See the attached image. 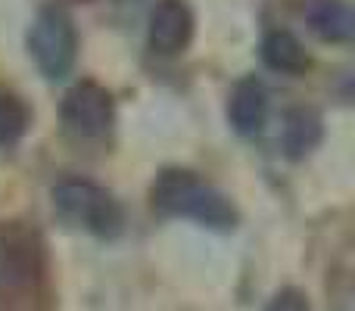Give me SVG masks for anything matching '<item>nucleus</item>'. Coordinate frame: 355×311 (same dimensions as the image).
Wrapping results in <instances>:
<instances>
[{
	"label": "nucleus",
	"mask_w": 355,
	"mask_h": 311,
	"mask_svg": "<svg viewBox=\"0 0 355 311\" xmlns=\"http://www.w3.org/2000/svg\"><path fill=\"white\" fill-rule=\"evenodd\" d=\"M47 290L44 237L25 221H0V311H44Z\"/></svg>",
	"instance_id": "nucleus-1"
},
{
	"label": "nucleus",
	"mask_w": 355,
	"mask_h": 311,
	"mask_svg": "<svg viewBox=\"0 0 355 311\" xmlns=\"http://www.w3.org/2000/svg\"><path fill=\"white\" fill-rule=\"evenodd\" d=\"M150 208L162 218H187L209 231H234L240 221L237 206L218 187L190 168L168 165L150 184Z\"/></svg>",
	"instance_id": "nucleus-2"
},
{
	"label": "nucleus",
	"mask_w": 355,
	"mask_h": 311,
	"mask_svg": "<svg viewBox=\"0 0 355 311\" xmlns=\"http://www.w3.org/2000/svg\"><path fill=\"white\" fill-rule=\"evenodd\" d=\"M25 47L47 81L69 78L78 60V28L69 6L60 0H47L44 6H37L25 35Z\"/></svg>",
	"instance_id": "nucleus-3"
},
{
	"label": "nucleus",
	"mask_w": 355,
	"mask_h": 311,
	"mask_svg": "<svg viewBox=\"0 0 355 311\" xmlns=\"http://www.w3.org/2000/svg\"><path fill=\"white\" fill-rule=\"evenodd\" d=\"M53 208L66 224L81 227L97 240H116L125 231V208L116 196L97 181L87 177H66L53 190Z\"/></svg>",
	"instance_id": "nucleus-4"
},
{
	"label": "nucleus",
	"mask_w": 355,
	"mask_h": 311,
	"mask_svg": "<svg viewBox=\"0 0 355 311\" xmlns=\"http://www.w3.org/2000/svg\"><path fill=\"white\" fill-rule=\"evenodd\" d=\"M62 128L78 141H100L116 125V100L97 81H78L66 91L60 103Z\"/></svg>",
	"instance_id": "nucleus-5"
},
{
	"label": "nucleus",
	"mask_w": 355,
	"mask_h": 311,
	"mask_svg": "<svg viewBox=\"0 0 355 311\" xmlns=\"http://www.w3.org/2000/svg\"><path fill=\"white\" fill-rule=\"evenodd\" d=\"M196 16L187 0H156L147 19V44L156 56H178L190 47Z\"/></svg>",
	"instance_id": "nucleus-6"
},
{
	"label": "nucleus",
	"mask_w": 355,
	"mask_h": 311,
	"mask_svg": "<svg viewBox=\"0 0 355 311\" xmlns=\"http://www.w3.org/2000/svg\"><path fill=\"white\" fill-rule=\"evenodd\" d=\"M265 118H268V91L256 75H246L227 97V122L240 137H256L262 134Z\"/></svg>",
	"instance_id": "nucleus-7"
},
{
	"label": "nucleus",
	"mask_w": 355,
	"mask_h": 311,
	"mask_svg": "<svg viewBox=\"0 0 355 311\" xmlns=\"http://www.w3.org/2000/svg\"><path fill=\"white\" fill-rule=\"evenodd\" d=\"M302 19L309 31L327 44H349L355 35V12L346 0H306Z\"/></svg>",
	"instance_id": "nucleus-8"
},
{
	"label": "nucleus",
	"mask_w": 355,
	"mask_h": 311,
	"mask_svg": "<svg viewBox=\"0 0 355 311\" xmlns=\"http://www.w3.org/2000/svg\"><path fill=\"white\" fill-rule=\"evenodd\" d=\"M259 56L262 62L277 75H290V78H300L312 69V56L302 47V41L287 28H271L265 31L262 44H259Z\"/></svg>",
	"instance_id": "nucleus-9"
},
{
	"label": "nucleus",
	"mask_w": 355,
	"mask_h": 311,
	"mask_svg": "<svg viewBox=\"0 0 355 311\" xmlns=\"http://www.w3.org/2000/svg\"><path fill=\"white\" fill-rule=\"evenodd\" d=\"M324 137V118L318 109L312 106H296L284 116V128H281V150L287 159L300 162L312 153Z\"/></svg>",
	"instance_id": "nucleus-10"
},
{
	"label": "nucleus",
	"mask_w": 355,
	"mask_h": 311,
	"mask_svg": "<svg viewBox=\"0 0 355 311\" xmlns=\"http://www.w3.org/2000/svg\"><path fill=\"white\" fill-rule=\"evenodd\" d=\"M31 125V112L22 97L0 91V147H16Z\"/></svg>",
	"instance_id": "nucleus-11"
},
{
	"label": "nucleus",
	"mask_w": 355,
	"mask_h": 311,
	"mask_svg": "<svg viewBox=\"0 0 355 311\" xmlns=\"http://www.w3.org/2000/svg\"><path fill=\"white\" fill-rule=\"evenodd\" d=\"M265 311H312V305H309L306 293L296 287H284L281 293H275V299L268 302V308Z\"/></svg>",
	"instance_id": "nucleus-12"
}]
</instances>
